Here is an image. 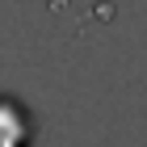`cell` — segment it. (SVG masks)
Returning a JSON list of instances; mask_svg holds the SVG:
<instances>
[{
    "label": "cell",
    "instance_id": "cell-1",
    "mask_svg": "<svg viewBox=\"0 0 147 147\" xmlns=\"http://www.w3.org/2000/svg\"><path fill=\"white\" fill-rule=\"evenodd\" d=\"M0 147H30V109L13 97H0Z\"/></svg>",
    "mask_w": 147,
    "mask_h": 147
}]
</instances>
